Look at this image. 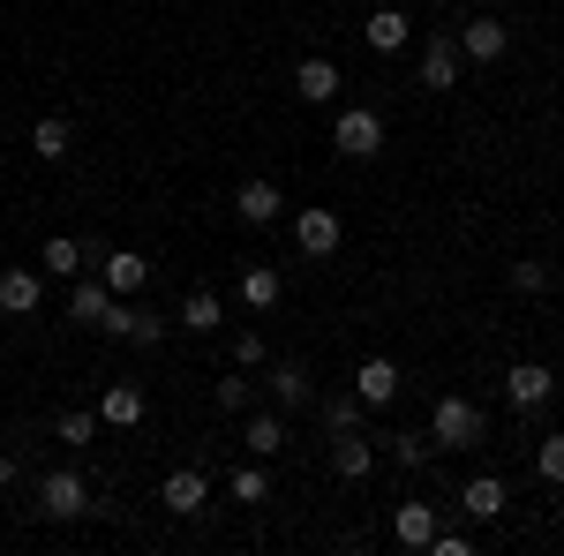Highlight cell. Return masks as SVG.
<instances>
[{
	"label": "cell",
	"instance_id": "obj_1",
	"mask_svg": "<svg viewBox=\"0 0 564 556\" xmlns=\"http://www.w3.org/2000/svg\"><path fill=\"white\" fill-rule=\"evenodd\" d=\"M430 444H436V451H467V444H481V406H475V399H436Z\"/></svg>",
	"mask_w": 564,
	"mask_h": 556
},
{
	"label": "cell",
	"instance_id": "obj_2",
	"mask_svg": "<svg viewBox=\"0 0 564 556\" xmlns=\"http://www.w3.org/2000/svg\"><path fill=\"white\" fill-rule=\"evenodd\" d=\"M98 331H106V339H129L135 353H159V346H166V316H159V308H129V301H113Z\"/></svg>",
	"mask_w": 564,
	"mask_h": 556
},
{
	"label": "cell",
	"instance_id": "obj_3",
	"mask_svg": "<svg viewBox=\"0 0 564 556\" xmlns=\"http://www.w3.org/2000/svg\"><path fill=\"white\" fill-rule=\"evenodd\" d=\"M339 241H347L339 211H324V204H302V211H294V249H302V257H339Z\"/></svg>",
	"mask_w": 564,
	"mask_h": 556
},
{
	"label": "cell",
	"instance_id": "obj_4",
	"mask_svg": "<svg viewBox=\"0 0 564 556\" xmlns=\"http://www.w3.org/2000/svg\"><path fill=\"white\" fill-rule=\"evenodd\" d=\"M332 143H339V159H377V151H384V113L347 106V113H339V129H332Z\"/></svg>",
	"mask_w": 564,
	"mask_h": 556
},
{
	"label": "cell",
	"instance_id": "obj_5",
	"mask_svg": "<svg viewBox=\"0 0 564 556\" xmlns=\"http://www.w3.org/2000/svg\"><path fill=\"white\" fill-rule=\"evenodd\" d=\"M39 512H45V519H84V512H90V481H84L76 467L45 473V481H39Z\"/></svg>",
	"mask_w": 564,
	"mask_h": 556
},
{
	"label": "cell",
	"instance_id": "obj_6",
	"mask_svg": "<svg viewBox=\"0 0 564 556\" xmlns=\"http://www.w3.org/2000/svg\"><path fill=\"white\" fill-rule=\"evenodd\" d=\"M550 391H557V377H550V361H512V369H505V399H512L520 414H534V406H550Z\"/></svg>",
	"mask_w": 564,
	"mask_h": 556
},
{
	"label": "cell",
	"instance_id": "obj_7",
	"mask_svg": "<svg viewBox=\"0 0 564 556\" xmlns=\"http://www.w3.org/2000/svg\"><path fill=\"white\" fill-rule=\"evenodd\" d=\"M204 497H212V481H204V467H174L166 481H159V504L174 519H196L204 512Z\"/></svg>",
	"mask_w": 564,
	"mask_h": 556
},
{
	"label": "cell",
	"instance_id": "obj_8",
	"mask_svg": "<svg viewBox=\"0 0 564 556\" xmlns=\"http://www.w3.org/2000/svg\"><path fill=\"white\" fill-rule=\"evenodd\" d=\"M505 53H512V31H505V23H489V15H475V23L459 31V61H475V68L505 61Z\"/></svg>",
	"mask_w": 564,
	"mask_h": 556
},
{
	"label": "cell",
	"instance_id": "obj_9",
	"mask_svg": "<svg viewBox=\"0 0 564 556\" xmlns=\"http://www.w3.org/2000/svg\"><path fill=\"white\" fill-rule=\"evenodd\" d=\"M234 211H241V226H271V218L286 211V196H279V181H241V196H234Z\"/></svg>",
	"mask_w": 564,
	"mask_h": 556
},
{
	"label": "cell",
	"instance_id": "obj_10",
	"mask_svg": "<svg viewBox=\"0 0 564 556\" xmlns=\"http://www.w3.org/2000/svg\"><path fill=\"white\" fill-rule=\"evenodd\" d=\"M98 279L113 286V301H129V294H143V279H151V263L135 257V249H106V263H98Z\"/></svg>",
	"mask_w": 564,
	"mask_h": 556
},
{
	"label": "cell",
	"instance_id": "obj_11",
	"mask_svg": "<svg viewBox=\"0 0 564 556\" xmlns=\"http://www.w3.org/2000/svg\"><path fill=\"white\" fill-rule=\"evenodd\" d=\"M332 473H339V481H369V473H377V451H369V436L339 428V436H332Z\"/></svg>",
	"mask_w": 564,
	"mask_h": 556
},
{
	"label": "cell",
	"instance_id": "obj_12",
	"mask_svg": "<svg viewBox=\"0 0 564 556\" xmlns=\"http://www.w3.org/2000/svg\"><path fill=\"white\" fill-rule=\"evenodd\" d=\"M263 391H271L279 414H302V406H308V369H302V361H279V369L263 377Z\"/></svg>",
	"mask_w": 564,
	"mask_h": 556
},
{
	"label": "cell",
	"instance_id": "obj_13",
	"mask_svg": "<svg viewBox=\"0 0 564 556\" xmlns=\"http://www.w3.org/2000/svg\"><path fill=\"white\" fill-rule=\"evenodd\" d=\"M294 90H302V106H332V98H339V68H332L324 53H308L302 68H294Z\"/></svg>",
	"mask_w": 564,
	"mask_h": 556
},
{
	"label": "cell",
	"instance_id": "obj_14",
	"mask_svg": "<svg viewBox=\"0 0 564 556\" xmlns=\"http://www.w3.org/2000/svg\"><path fill=\"white\" fill-rule=\"evenodd\" d=\"M354 391H361V406H391V399H399V369L377 353V361H361V369H354Z\"/></svg>",
	"mask_w": 564,
	"mask_h": 556
},
{
	"label": "cell",
	"instance_id": "obj_15",
	"mask_svg": "<svg viewBox=\"0 0 564 556\" xmlns=\"http://www.w3.org/2000/svg\"><path fill=\"white\" fill-rule=\"evenodd\" d=\"M422 84H430V90L459 84V39H430V45H422Z\"/></svg>",
	"mask_w": 564,
	"mask_h": 556
},
{
	"label": "cell",
	"instance_id": "obj_16",
	"mask_svg": "<svg viewBox=\"0 0 564 556\" xmlns=\"http://www.w3.org/2000/svg\"><path fill=\"white\" fill-rule=\"evenodd\" d=\"M430 534H436L430 504H399V512H391V542H399V549H430Z\"/></svg>",
	"mask_w": 564,
	"mask_h": 556
},
{
	"label": "cell",
	"instance_id": "obj_17",
	"mask_svg": "<svg viewBox=\"0 0 564 556\" xmlns=\"http://www.w3.org/2000/svg\"><path fill=\"white\" fill-rule=\"evenodd\" d=\"M106 308H113V286H106V279H84V286L68 294V324H90V331H98Z\"/></svg>",
	"mask_w": 564,
	"mask_h": 556
},
{
	"label": "cell",
	"instance_id": "obj_18",
	"mask_svg": "<svg viewBox=\"0 0 564 556\" xmlns=\"http://www.w3.org/2000/svg\"><path fill=\"white\" fill-rule=\"evenodd\" d=\"M98 422L135 428V422H143V391H135V384H106V391H98Z\"/></svg>",
	"mask_w": 564,
	"mask_h": 556
},
{
	"label": "cell",
	"instance_id": "obj_19",
	"mask_svg": "<svg viewBox=\"0 0 564 556\" xmlns=\"http://www.w3.org/2000/svg\"><path fill=\"white\" fill-rule=\"evenodd\" d=\"M459 504H467V512H475V519H497V512H505V504H512V489H505L497 473H475V481L459 489Z\"/></svg>",
	"mask_w": 564,
	"mask_h": 556
},
{
	"label": "cell",
	"instance_id": "obj_20",
	"mask_svg": "<svg viewBox=\"0 0 564 556\" xmlns=\"http://www.w3.org/2000/svg\"><path fill=\"white\" fill-rule=\"evenodd\" d=\"M361 31H369V53H399V45L414 39V23H406L399 8H377V15H369Z\"/></svg>",
	"mask_w": 564,
	"mask_h": 556
},
{
	"label": "cell",
	"instance_id": "obj_21",
	"mask_svg": "<svg viewBox=\"0 0 564 556\" xmlns=\"http://www.w3.org/2000/svg\"><path fill=\"white\" fill-rule=\"evenodd\" d=\"M31 151H39L45 166H61V159H68V151H76V129H68V121H61V113H45L39 129H31Z\"/></svg>",
	"mask_w": 564,
	"mask_h": 556
},
{
	"label": "cell",
	"instance_id": "obj_22",
	"mask_svg": "<svg viewBox=\"0 0 564 556\" xmlns=\"http://www.w3.org/2000/svg\"><path fill=\"white\" fill-rule=\"evenodd\" d=\"M39 271H0V308H8V316H31V308H39Z\"/></svg>",
	"mask_w": 564,
	"mask_h": 556
},
{
	"label": "cell",
	"instance_id": "obj_23",
	"mask_svg": "<svg viewBox=\"0 0 564 556\" xmlns=\"http://www.w3.org/2000/svg\"><path fill=\"white\" fill-rule=\"evenodd\" d=\"M241 444H249L257 459H279V451H286V414H257V422L241 428Z\"/></svg>",
	"mask_w": 564,
	"mask_h": 556
},
{
	"label": "cell",
	"instance_id": "obj_24",
	"mask_svg": "<svg viewBox=\"0 0 564 556\" xmlns=\"http://www.w3.org/2000/svg\"><path fill=\"white\" fill-rule=\"evenodd\" d=\"M279 294H286V286H279V271H271V263H249V271H241V301H249V308H279Z\"/></svg>",
	"mask_w": 564,
	"mask_h": 556
},
{
	"label": "cell",
	"instance_id": "obj_25",
	"mask_svg": "<svg viewBox=\"0 0 564 556\" xmlns=\"http://www.w3.org/2000/svg\"><path fill=\"white\" fill-rule=\"evenodd\" d=\"M218 316H226V301L212 286H196V294L181 301V331H218Z\"/></svg>",
	"mask_w": 564,
	"mask_h": 556
},
{
	"label": "cell",
	"instance_id": "obj_26",
	"mask_svg": "<svg viewBox=\"0 0 564 556\" xmlns=\"http://www.w3.org/2000/svg\"><path fill=\"white\" fill-rule=\"evenodd\" d=\"M39 263L53 271V279H76V271H84V241H68V233H53V241L39 249Z\"/></svg>",
	"mask_w": 564,
	"mask_h": 556
},
{
	"label": "cell",
	"instance_id": "obj_27",
	"mask_svg": "<svg viewBox=\"0 0 564 556\" xmlns=\"http://www.w3.org/2000/svg\"><path fill=\"white\" fill-rule=\"evenodd\" d=\"M249 391H257V384H249V369H234V377L212 391V406H218V414H241V406H249Z\"/></svg>",
	"mask_w": 564,
	"mask_h": 556
},
{
	"label": "cell",
	"instance_id": "obj_28",
	"mask_svg": "<svg viewBox=\"0 0 564 556\" xmlns=\"http://www.w3.org/2000/svg\"><path fill=\"white\" fill-rule=\"evenodd\" d=\"M361 422V391H339V399H324V428L339 436V428H354Z\"/></svg>",
	"mask_w": 564,
	"mask_h": 556
},
{
	"label": "cell",
	"instance_id": "obj_29",
	"mask_svg": "<svg viewBox=\"0 0 564 556\" xmlns=\"http://www.w3.org/2000/svg\"><path fill=\"white\" fill-rule=\"evenodd\" d=\"M534 473L564 489V436H542V444H534Z\"/></svg>",
	"mask_w": 564,
	"mask_h": 556
},
{
	"label": "cell",
	"instance_id": "obj_30",
	"mask_svg": "<svg viewBox=\"0 0 564 556\" xmlns=\"http://www.w3.org/2000/svg\"><path fill=\"white\" fill-rule=\"evenodd\" d=\"M263 497H271L263 467H234V504H263Z\"/></svg>",
	"mask_w": 564,
	"mask_h": 556
},
{
	"label": "cell",
	"instance_id": "obj_31",
	"mask_svg": "<svg viewBox=\"0 0 564 556\" xmlns=\"http://www.w3.org/2000/svg\"><path fill=\"white\" fill-rule=\"evenodd\" d=\"M430 451H436V444L422 436V428H414V436H391V459H399V467H422Z\"/></svg>",
	"mask_w": 564,
	"mask_h": 556
},
{
	"label": "cell",
	"instance_id": "obj_32",
	"mask_svg": "<svg viewBox=\"0 0 564 556\" xmlns=\"http://www.w3.org/2000/svg\"><path fill=\"white\" fill-rule=\"evenodd\" d=\"M90 428H98V414L68 406V414H61V444H90Z\"/></svg>",
	"mask_w": 564,
	"mask_h": 556
},
{
	"label": "cell",
	"instance_id": "obj_33",
	"mask_svg": "<svg viewBox=\"0 0 564 556\" xmlns=\"http://www.w3.org/2000/svg\"><path fill=\"white\" fill-rule=\"evenodd\" d=\"M512 286H520V294H542V286H550V263H512Z\"/></svg>",
	"mask_w": 564,
	"mask_h": 556
},
{
	"label": "cell",
	"instance_id": "obj_34",
	"mask_svg": "<svg viewBox=\"0 0 564 556\" xmlns=\"http://www.w3.org/2000/svg\"><path fill=\"white\" fill-rule=\"evenodd\" d=\"M234 369H263V339H257V331L234 339Z\"/></svg>",
	"mask_w": 564,
	"mask_h": 556
},
{
	"label": "cell",
	"instance_id": "obj_35",
	"mask_svg": "<svg viewBox=\"0 0 564 556\" xmlns=\"http://www.w3.org/2000/svg\"><path fill=\"white\" fill-rule=\"evenodd\" d=\"M8 481H15V459H0V489H8Z\"/></svg>",
	"mask_w": 564,
	"mask_h": 556
},
{
	"label": "cell",
	"instance_id": "obj_36",
	"mask_svg": "<svg viewBox=\"0 0 564 556\" xmlns=\"http://www.w3.org/2000/svg\"><path fill=\"white\" fill-rule=\"evenodd\" d=\"M444 8H459V0H444Z\"/></svg>",
	"mask_w": 564,
	"mask_h": 556
}]
</instances>
